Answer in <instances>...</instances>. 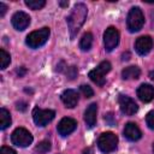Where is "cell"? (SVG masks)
<instances>
[{"instance_id": "1", "label": "cell", "mask_w": 154, "mask_h": 154, "mask_svg": "<svg viewBox=\"0 0 154 154\" xmlns=\"http://www.w3.org/2000/svg\"><path fill=\"white\" fill-rule=\"evenodd\" d=\"M87 14H88V8L83 2H78L73 6L71 13L67 17V26L71 38H73L77 35V32L84 24Z\"/></svg>"}, {"instance_id": "2", "label": "cell", "mask_w": 154, "mask_h": 154, "mask_svg": "<svg viewBox=\"0 0 154 154\" xmlns=\"http://www.w3.org/2000/svg\"><path fill=\"white\" fill-rule=\"evenodd\" d=\"M144 24V16L140 7H131L126 17V26L130 32H137Z\"/></svg>"}, {"instance_id": "3", "label": "cell", "mask_w": 154, "mask_h": 154, "mask_svg": "<svg viewBox=\"0 0 154 154\" xmlns=\"http://www.w3.org/2000/svg\"><path fill=\"white\" fill-rule=\"evenodd\" d=\"M49 35H51L49 28L45 26V28H42V29H38V30H35V31L30 32V34L26 36L25 42H26V45H28L30 48L36 49V48L43 46V45L47 42Z\"/></svg>"}, {"instance_id": "4", "label": "cell", "mask_w": 154, "mask_h": 154, "mask_svg": "<svg viewBox=\"0 0 154 154\" xmlns=\"http://www.w3.org/2000/svg\"><path fill=\"white\" fill-rule=\"evenodd\" d=\"M118 146V137L116 134L107 131L99 136L97 138V147L102 153H111L117 149Z\"/></svg>"}, {"instance_id": "5", "label": "cell", "mask_w": 154, "mask_h": 154, "mask_svg": "<svg viewBox=\"0 0 154 154\" xmlns=\"http://www.w3.org/2000/svg\"><path fill=\"white\" fill-rule=\"evenodd\" d=\"M32 140H34L32 135L25 128H17L11 135L12 143L16 144L17 147H22V148L30 146L32 143Z\"/></svg>"}, {"instance_id": "6", "label": "cell", "mask_w": 154, "mask_h": 154, "mask_svg": "<svg viewBox=\"0 0 154 154\" xmlns=\"http://www.w3.org/2000/svg\"><path fill=\"white\" fill-rule=\"evenodd\" d=\"M54 117L55 112L53 109H42L38 107H35L32 109V119L37 126H46L54 119Z\"/></svg>"}, {"instance_id": "7", "label": "cell", "mask_w": 154, "mask_h": 154, "mask_svg": "<svg viewBox=\"0 0 154 154\" xmlns=\"http://www.w3.org/2000/svg\"><path fill=\"white\" fill-rule=\"evenodd\" d=\"M119 43V31L114 26H108L103 32V45L107 52H112Z\"/></svg>"}, {"instance_id": "8", "label": "cell", "mask_w": 154, "mask_h": 154, "mask_svg": "<svg viewBox=\"0 0 154 154\" xmlns=\"http://www.w3.org/2000/svg\"><path fill=\"white\" fill-rule=\"evenodd\" d=\"M118 102H119L120 111L125 116H134L138 111V106L135 102V100L126 96V95H120L118 99Z\"/></svg>"}, {"instance_id": "9", "label": "cell", "mask_w": 154, "mask_h": 154, "mask_svg": "<svg viewBox=\"0 0 154 154\" xmlns=\"http://www.w3.org/2000/svg\"><path fill=\"white\" fill-rule=\"evenodd\" d=\"M11 23H12V25H13V28H14L16 30L23 31V30H25V29L29 26V24H30V16H29L28 13L23 12V11H18V12H16V13L12 16Z\"/></svg>"}, {"instance_id": "10", "label": "cell", "mask_w": 154, "mask_h": 154, "mask_svg": "<svg viewBox=\"0 0 154 154\" xmlns=\"http://www.w3.org/2000/svg\"><path fill=\"white\" fill-rule=\"evenodd\" d=\"M153 45H154V42H153V38L150 36H148V35L140 36L135 42V49H136L137 54L146 55L152 51Z\"/></svg>"}, {"instance_id": "11", "label": "cell", "mask_w": 154, "mask_h": 154, "mask_svg": "<svg viewBox=\"0 0 154 154\" xmlns=\"http://www.w3.org/2000/svg\"><path fill=\"white\" fill-rule=\"evenodd\" d=\"M76 128H77V122H76V119L70 118V117L63 118V119L58 123V126H57L59 135H61V136H64V137L67 136V135H70L71 132H73V131L76 130Z\"/></svg>"}, {"instance_id": "12", "label": "cell", "mask_w": 154, "mask_h": 154, "mask_svg": "<svg viewBox=\"0 0 154 154\" xmlns=\"http://www.w3.org/2000/svg\"><path fill=\"white\" fill-rule=\"evenodd\" d=\"M60 99H61V101L64 102V105L66 107L73 108L75 106H77L79 96H78V93L76 90H73V89H66V90H64L61 93Z\"/></svg>"}, {"instance_id": "13", "label": "cell", "mask_w": 154, "mask_h": 154, "mask_svg": "<svg viewBox=\"0 0 154 154\" xmlns=\"http://www.w3.org/2000/svg\"><path fill=\"white\" fill-rule=\"evenodd\" d=\"M137 96L142 102H150L154 99V87L143 83L137 88Z\"/></svg>"}, {"instance_id": "14", "label": "cell", "mask_w": 154, "mask_h": 154, "mask_svg": "<svg viewBox=\"0 0 154 154\" xmlns=\"http://www.w3.org/2000/svg\"><path fill=\"white\" fill-rule=\"evenodd\" d=\"M124 137L131 142L138 141L142 137V132L140 130V128L135 124V123H128L124 128Z\"/></svg>"}, {"instance_id": "15", "label": "cell", "mask_w": 154, "mask_h": 154, "mask_svg": "<svg viewBox=\"0 0 154 154\" xmlns=\"http://www.w3.org/2000/svg\"><path fill=\"white\" fill-rule=\"evenodd\" d=\"M96 114H97V105L95 102L90 103L84 112V122L88 128H93L96 124Z\"/></svg>"}, {"instance_id": "16", "label": "cell", "mask_w": 154, "mask_h": 154, "mask_svg": "<svg viewBox=\"0 0 154 154\" xmlns=\"http://www.w3.org/2000/svg\"><path fill=\"white\" fill-rule=\"evenodd\" d=\"M141 75V70L137 66H128L122 71V77L124 79H137Z\"/></svg>"}, {"instance_id": "17", "label": "cell", "mask_w": 154, "mask_h": 154, "mask_svg": "<svg viewBox=\"0 0 154 154\" xmlns=\"http://www.w3.org/2000/svg\"><path fill=\"white\" fill-rule=\"evenodd\" d=\"M93 41H94V37H93V34L91 32H85L81 40H79V48L83 51V52H87L93 46Z\"/></svg>"}, {"instance_id": "18", "label": "cell", "mask_w": 154, "mask_h": 154, "mask_svg": "<svg viewBox=\"0 0 154 154\" xmlns=\"http://www.w3.org/2000/svg\"><path fill=\"white\" fill-rule=\"evenodd\" d=\"M89 78L95 83V84H97V85H100V87H102L105 83H106V79H105V75L103 73H101L97 69H94V70H91V71H89Z\"/></svg>"}, {"instance_id": "19", "label": "cell", "mask_w": 154, "mask_h": 154, "mask_svg": "<svg viewBox=\"0 0 154 154\" xmlns=\"http://www.w3.org/2000/svg\"><path fill=\"white\" fill-rule=\"evenodd\" d=\"M11 114L6 108H1L0 109V129L5 130L6 128H8L11 125Z\"/></svg>"}, {"instance_id": "20", "label": "cell", "mask_w": 154, "mask_h": 154, "mask_svg": "<svg viewBox=\"0 0 154 154\" xmlns=\"http://www.w3.org/2000/svg\"><path fill=\"white\" fill-rule=\"evenodd\" d=\"M0 60H1V70H5L11 63V55L4 48L0 49Z\"/></svg>"}, {"instance_id": "21", "label": "cell", "mask_w": 154, "mask_h": 154, "mask_svg": "<svg viewBox=\"0 0 154 154\" xmlns=\"http://www.w3.org/2000/svg\"><path fill=\"white\" fill-rule=\"evenodd\" d=\"M35 150H36L38 154H46L47 152H49V150H51V142H49V141H47V140L41 141V142L36 146Z\"/></svg>"}, {"instance_id": "22", "label": "cell", "mask_w": 154, "mask_h": 154, "mask_svg": "<svg viewBox=\"0 0 154 154\" xmlns=\"http://www.w3.org/2000/svg\"><path fill=\"white\" fill-rule=\"evenodd\" d=\"M25 5L31 10H41L45 5V0H25Z\"/></svg>"}, {"instance_id": "23", "label": "cell", "mask_w": 154, "mask_h": 154, "mask_svg": "<svg viewBox=\"0 0 154 154\" xmlns=\"http://www.w3.org/2000/svg\"><path fill=\"white\" fill-rule=\"evenodd\" d=\"M79 90H81V93H82L85 97H91V96L94 95V90H93L91 87L88 85V84H82V85L79 87Z\"/></svg>"}, {"instance_id": "24", "label": "cell", "mask_w": 154, "mask_h": 154, "mask_svg": "<svg viewBox=\"0 0 154 154\" xmlns=\"http://www.w3.org/2000/svg\"><path fill=\"white\" fill-rule=\"evenodd\" d=\"M146 123H147V125H148L149 129L154 130V109L150 111V112L147 114V117H146Z\"/></svg>"}, {"instance_id": "25", "label": "cell", "mask_w": 154, "mask_h": 154, "mask_svg": "<svg viewBox=\"0 0 154 154\" xmlns=\"http://www.w3.org/2000/svg\"><path fill=\"white\" fill-rule=\"evenodd\" d=\"M0 154H16V150H14L13 148H11V147L4 146V147H1V149H0Z\"/></svg>"}, {"instance_id": "26", "label": "cell", "mask_w": 154, "mask_h": 154, "mask_svg": "<svg viewBox=\"0 0 154 154\" xmlns=\"http://www.w3.org/2000/svg\"><path fill=\"white\" fill-rule=\"evenodd\" d=\"M66 73H67V76H69L70 79H73L76 77V75H77V70H76L75 66H71V67L67 69V72Z\"/></svg>"}, {"instance_id": "27", "label": "cell", "mask_w": 154, "mask_h": 154, "mask_svg": "<svg viewBox=\"0 0 154 154\" xmlns=\"http://www.w3.org/2000/svg\"><path fill=\"white\" fill-rule=\"evenodd\" d=\"M6 10H7V6L4 2H0V17H4V14L6 13Z\"/></svg>"}, {"instance_id": "28", "label": "cell", "mask_w": 154, "mask_h": 154, "mask_svg": "<svg viewBox=\"0 0 154 154\" xmlns=\"http://www.w3.org/2000/svg\"><path fill=\"white\" fill-rule=\"evenodd\" d=\"M149 78H150L152 81H154V70H152V71L149 72Z\"/></svg>"}, {"instance_id": "29", "label": "cell", "mask_w": 154, "mask_h": 154, "mask_svg": "<svg viewBox=\"0 0 154 154\" xmlns=\"http://www.w3.org/2000/svg\"><path fill=\"white\" fill-rule=\"evenodd\" d=\"M60 5H61V6H67V5H69V2H67V1H61V2H60Z\"/></svg>"}, {"instance_id": "30", "label": "cell", "mask_w": 154, "mask_h": 154, "mask_svg": "<svg viewBox=\"0 0 154 154\" xmlns=\"http://www.w3.org/2000/svg\"><path fill=\"white\" fill-rule=\"evenodd\" d=\"M153 154H154V144H153Z\"/></svg>"}]
</instances>
